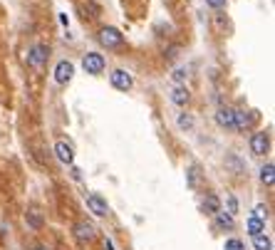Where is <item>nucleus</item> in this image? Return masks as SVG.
Instances as JSON below:
<instances>
[{"label":"nucleus","instance_id":"obj_22","mask_svg":"<svg viewBox=\"0 0 275 250\" xmlns=\"http://www.w3.org/2000/svg\"><path fill=\"white\" fill-rule=\"evenodd\" d=\"M186 77H188V72H186L183 67L174 69V82H179V85H181V82H186Z\"/></svg>","mask_w":275,"mask_h":250},{"label":"nucleus","instance_id":"obj_19","mask_svg":"<svg viewBox=\"0 0 275 250\" xmlns=\"http://www.w3.org/2000/svg\"><path fill=\"white\" fill-rule=\"evenodd\" d=\"M179 127H181L183 132H188V129H193V119H191L188 114H181V116H179Z\"/></svg>","mask_w":275,"mask_h":250},{"label":"nucleus","instance_id":"obj_9","mask_svg":"<svg viewBox=\"0 0 275 250\" xmlns=\"http://www.w3.org/2000/svg\"><path fill=\"white\" fill-rule=\"evenodd\" d=\"M268 146H270V139H268V134H263V132L253 134V139H251V151H253L255 156H263V154L268 151Z\"/></svg>","mask_w":275,"mask_h":250},{"label":"nucleus","instance_id":"obj_23","mask_svg":"<svg viewBox=\"0 0 275 250\" xmlns=\"http://www.w3.org/2000/svg\"><path fill=\"white\" fill-rule=\"evenodd\" d=\"M228 213H238V201H235V196H228Z\"/></svg>","mask_w":275,"mask_h":250},{"label":"nucleus","instance_id":"obj_13","mask_svg":"<svg viewBox=\"0 0 275 250\" xmlns=\"http://www.w3.org/2000/svg\"><path fill=\"white\" fill-rule=\"evenodd\" d=\"M25 221H27V226H30L32 230H40V228H43V213L37 211V208H30L27 216H25Z\"/></svg>","mask_w":275,"mask_h":250},{"label":"nucleus","instance_id":"obj_16","mask_svg":"<svg viewBox=\"0 0 275 250\" xmlns=\"http://www.w3.org/2000/svg\"><path fill=\"white\" fill-rule=\"evenodd\" d=\"M275 169H273V163H265L263 169H260V181L265 183V186H273L275 183V174H273Z\"/></svg>","mask_w":275,"mask_h":250},{"label":"nucleus","instance_id":"obj_18","mask_svg":"<svg viewBox=\"0 0 275 250\" xmlns=\"http://www.w3.org/2000/svg\"><path fill=\"white\" fill-rule=\"evenodd\" d=\"M265 230V221H260V218H251L248 221V233L251 235H260Z\"/></svg>","mask_w":275,"mask_h":250},{"label":"nucleus","instance_id":"obj_10","mask_svg":"<svg viewBox=\"0 0 275 250\" xmlns=\"http://www.w3.org/2000/svg\"><path fill=\"white\" fill-rule=\"evenodd\" d=\"M55 154H57V159L62 163H72L74 161V149H72L69 141H57L55 144Z\"/></svg>","mask_w":275,"mask_h":250},{"label":"nucleus","instance_id":"obj_3","mask_svg":"<svg viewBox=\"0 0 275 250\" xmlns=\"http://www.w3.org/2000/svg\"><path fill=\"white\" fill-rule=\"evenodd\" d=\"M72 235H74V240H80V243H92V240H94V235H97V230H94V226H92V223L80 221V223H74Z\"/></svg>","mask_w":275,"mask_h":250},{"label":"nucleus","instance_id":"obj_8","mask_svg":"<svg viewBox=\"0 0 275 250\" xmlns=\"http://www.w3.org/2000/svg\"><path fill=\"white\" fill-rule=\"evenodd\" d=\"M87 208H90L94 216H107V213H109L107 201H104L102 196H97V193H90V196H87Z\"/></svg>","mask_w":275,"mask_h":250},{"label":"nucleus","instance_id":"obj_25","mask_svg":"<svg viewBox=\"0 0 275 250\" xmlns=\"http://www.w3.org/2000/svg\"><path fill=\"white\" fill-rule=\"evenodd\" d=\"M104 250H114V243L112 240H104Z\"/></svg>","mask_w":275,"mask_h":250},{"label":"nucleus","instance_id":"obj_24","mask_svg":"<svg viewBox=\"0 0 275 250\" xmlns=\"http://www.w3.org/2000/svg\"><path fill=\"white\" fill-rule=\"evenodd\" d=\"M206 3H208L211 8H216V10H221V8H226V0H206Z\"/></svg>","mask_w":275,"mask_h":250},{"label":"nucleus","instance_id":"obj_17","mask_svg":"<svg viewBox=\"0 0 275 250\" xmlns=\"http://www.w3.org/2000/svg\"><path fill=\"white\" fill-rule=\"evenodd\" d=\"M253 245H255V250H273V240L268 238V235H253Z\"/></svg>","mask_w":275,"mask_h":250},{"label":"nucleus","instance_id":"obj_7","mask_svg":"<svg viewBox=\"0 0 275 250\" xmlns=\"http://www.w3.org/2000/svg\"><path fill=\"white\" fill-rule=\"evenodd\" d=\"M112 85H114L116 90L127 92V90H132L134 79H132V74H129V72H124V69H114V72H112Z\"/></svg>","mask_w":275,"mask_h":250},{"label":"nucleus","instance_id":"obj_14","mask_svg":"<svg viewBox=\"0 0 275 250\" xmlns=\"http://www.w3.org/2000/svg\"><path fill=\"white\" fill-rule=\"evenodd\" d=\"M213 216H216V226H218V228H223V230H230V228H233V216H230V213L216 211Z\"/></svg>","mask_w":275,"mask_h":250},{"label":"nucleus","instance_id":"obj_5","mask_svg":"<svg viewBox=\"0 0 275 250\" xmlns=\"http://www.w3.org/2000/svg\"><path fill=\"white\" fill-rule=\"evenodd\" d=\"M72 77H74V65L67 62V60L57 62V67H55V82L57 85H67V82H72Z\"/></svg>","mask_w":275,"mask_h":250},{"label":"nucleus","instance_id":"obj_21","mask_svg":"<svg viewBox=\"0 0 275 250\" xmlns=\"http://www.w3.org/2000/svg\"><path fill=\"white\" fill-rule=\"evenodd\" d=\"M226 250H246V245L238 238H230V240H226Z\"/></svg>","mask_w":275,"mask_h":250},{"label":"nucleus","instance_id":"obj_12","mask_svg":"<svg viewBox=\"0 0 275 250\" xmlns=\"http://www.w3.org/2000/svg\"><path fill=\"white\" fill-rule=\"evenodd\" d=\"M171 102H174L176 107H186V104H188V90H186L183 85L174 87V92H171Z\"/></svg>","mask_w":275,"mask_h":250},{"label":"nucleus","instance_id":"obj_2","mask_svg":"<svg viewBox=\"0 0 275 250\" xmlns=\"http://www.w3.org/2000/svg\"><path fill=\"white\" fill-rule=\"evenodd\" d=\"M99 43L104 47H119V45H124V35L116 27H102L99 30Z\"/></svg>","mask_w":275,"mask_h":250},{"label":"nucleus","instance_id":"obj_4","mask_svg":"<svg viewBox=\"0 0 275 250\" xmlns=\"http://www.w3.org/2000/svg\"><path fill=\"white\" fill-rule=\"evenodd\" d=\"M82 67H85V72H90V74H99V72H104V57H102L99 52H90V55H85Z\"/></svg>","mask_w":275,"mask_h":250},{"label":"nucleus","instance_id":"obj_15","mask_svg":"<svg viewBox=\"0 0 275 250\" xmlns=\"http://www.w3.org/2000/svg\"><path fill=\"white\" fill-rule=\"evenodd\" d=\"M204 211H206V213H216V211H221V201H218V196L208 193V196L204 198Z\"/></svg>","mask_w":275,"mask_h":250},{"label":"nucleus","instance_id":"obj_20","mask_svg":"<svg viewBox=\"0 0 275 250\" xmlns=\"http://www.w3.org/2000/svg\"><path fill=\"white\" fill-rule=\"evenodd\" d=\"M253 218H260V221H265V218H268V205L258 203V205L253 208Z\"/></svg>","mask_w":275,"mask_h":250},{"label":"nucleus","instance_id":"obj_26","mask_svg":"<svg viewBox=\"0 0 275 250\" xmlns=\"http://www.w3.org/2000/svg\"><path fill=\"white\" fill-rule=\"evenodd\" d=\"M35 250H47V248H43V245H40V248H35Z\"/></svg>","mask_w":275,"mask_h":250},{"label":"nucleus","instance_id":"obj_11","mask_svg":"<svg viewBox=\"0 0 275 250\" xmlns=\"http://www.w3.org/2000/svg\"><path fill=\"white\" fill-rule=\"evenodd\" d=\"M216 121H218V127H223V129H233V109L230 107H221L216 112Z\"/></svg>","mask_w":275,"mask_h":250},{"label":"nucleus","instance_id":"obj_6","mask_svg":"<svg viewBox=\"0 0 275 250\" xmlns=\"http://www.w3.org/2000/svg\"><path fill=\"white\" fill-rule=\"evenodd\" d=\"M47 55H50V50H47V47L35 45V47L27 52V65H30V67H35V69H40V67L47 62Z\"/></svg>","mask_w":275,"mask_h":250},{"label":"nucleus","instance_id":"obj_1","mask_svg":"<svg viewBox=\"0 0 275 250\" xmlns=\"http://www.w3.org/2000/svg\"><path fill=\"white\" fill-rule=\"evenodd\" d=\"M255 119H258V114H255V112L233 109V129H241V132H246V129H251L253 124H255Z\"/></svg>","mask_w":275,"mask_h":250}]
</instances>
